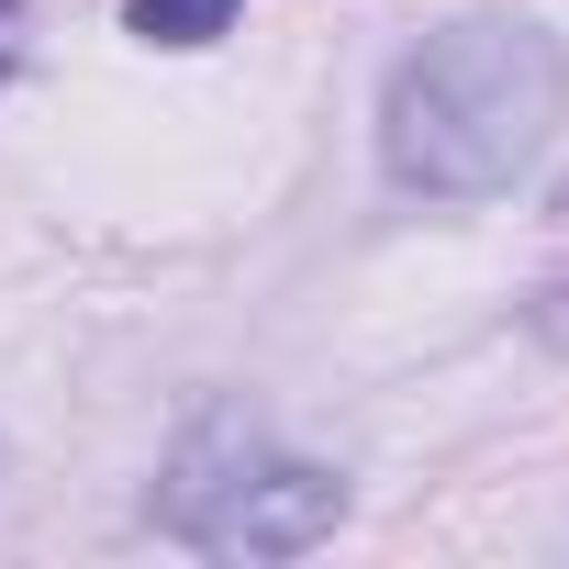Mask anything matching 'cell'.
<instances>
[{
    "mask_svg": "<svg viewBox=\"0 0 569 569\" xmlns=\"http://www.w3.org/2000/svg\"><path fill=\"white\" fill-rule=\"evenodd\" d=\"M569 123V46L525 12H469L380 79V168L413 201L513 190Z\"/></svg>",
    "mask_w": 569,
    "mask_h": 569,
    "instance_id": "1",
    "label": "cell"
},
{
    "mask_svg": "<svg viewBox=\"0 0 569 569\" xmlns=\"http://www.w3.org/2000/svg\"><path fill=\"white\" fill-rule=\"evenodd\" d=\"M336 525H347V480L313 469V458H279V447L257 436V458L212 491V513H201L179 547H201V558H313Z\"/></svg>",
    "mask_w": 569,
    "mask_h": 569,
    "instance_id": "2",
    "label": "cell"
},
{
    "mask_svg": "<svg viewBox=\"0 0 569 569\" xmlns=\"http://www.w3.org/2000/svg\"><path fill=\"white\" fill-rule=\"evenodd\" d=\"M234 12H246V0H134V34L146 46H212Z\"/></svg>",
    "mask_w": 569,
    "mask_h": 569,
    "instance_id": "3",
    "label": "cell"
}]
</instances>
